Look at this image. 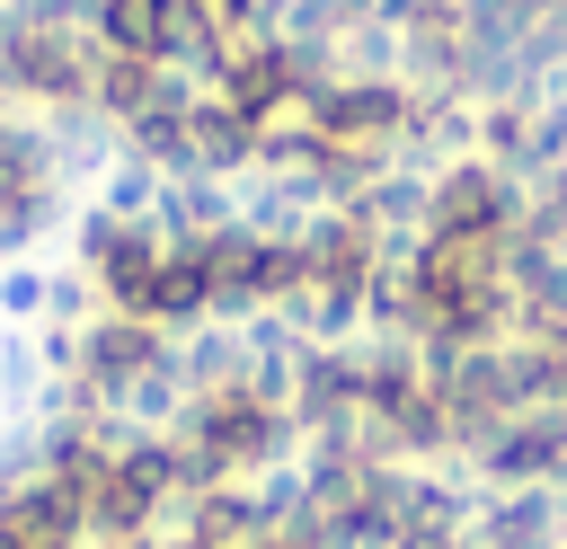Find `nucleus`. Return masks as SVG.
I'll return each instance as SVG.
<instances>
[]
</instances>
